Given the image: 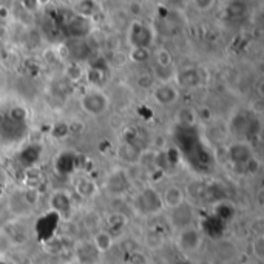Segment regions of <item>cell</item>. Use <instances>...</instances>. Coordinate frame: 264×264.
<instances>
[{
    "instance_id": "5b68a950",
    "label": "cell",
    "mask_w": 264,
    "mask_h": 264,
    "mask_svg": "<svg viewBox=\"0 0 264 264\" xmlns=\"http://www.w3.org/2000/svg\"><path fill=\"white\" fill-rule=\"evenodd\" d=\"M156 59H157V64H160L161 68H169V65L172 64V55L166 48H163L156 52Z\"/></svg>"
},
{
    "instance_id": "3957f363",
    "label": "cell",
    "mask_w": 264,
    "mask_h": 264,
    "mask_svg": "<svg viewBox=\"0 0 264 264\" xmlns=\"http://www.w3.org/2000/svg\"><path fill=\"white\" fill-rule=\"evenodd\" d=\"M154 97H156V100L160 102V103L167 105V103H172L176 99V91L170 85H163L160 88H156Z\"/></svg>"
},
{
    "instance_id": "7a4b0ae2",
    "label": "cell",
    "mask_w": 264,
    "mask_h": 264,
    "mask_svg": "<svg viewBox=\"0 0 264 264\" xmlns=\"http://www.w3.org/2000/svg\"><path fill=\"white\" fill-rule=\"evenodd\" d=\"M182 199H184V195L179 187H169L163 195V202L172 208L179 207L182 204Z\"/></svg>"
},
{
    "instance_id": "277c9868",
    "label": "cell",
    "mask_w": 264,
    "mask_h": 264,
    "mask_svg": "<svg viewBox=\"0 0 264 264\" xmlns=\"http://www.w3.org/2000/svg\"><path fill=\"white\" fill-rule=\"evenodd\" d=\"M112 236L107 233V232H100V233H97L96 235V238H94V244H96V247L100 250V252H105V250H109L110 247H112Z\"/></svg>"
},
{
    "instance_id": "4fadbf2b",
    "label": "cell",
    "mask_w": 264,
    "mask_h": 264,
    "mask_svg": "<svg viewBox=\"0 0 264 264\" xmlns=\"http://www.w3.org/2000/svg\"><path fill=\"white\" fill-rule=\"evenodd\" d=\"M151 82H153V77L150 76V74H141L139 77H138V84L141 85V87H144V88H148L150 85H151Z\"/></svg>"
},
{
    "instance_id": "6da1fadb",
    "label": "cell",
    "mask_w": 264,
    "mask_h": 264,
    "mask_svg": "<svg viewBox=\"0 0 264 264\" xmlns=\"http://www.w3.org/2000/svg\"><path fill=\"white\" fill-rule=\"evenodd\" d=\"M82 107L90 115H100L107 110L109 99L102 93H88L82 97Z\"/></svg>"
},
{
    "instance_id": "9c48e42d",
    "label": "cell",
    "mask_w": 264,
    "mask_h": 264,
    "mask_svg": "<svg viewBox=\"0 0 264 264\" xmlns=\"http://www.w3.org/2000/svg\"><path fill=\"white\" fill-rule=\"evenodd\" d=\"M70 202H68V198L62 193H58L52 198V207H56L58 210H62V208H68Z\"/></svg>"
},
{
    "instance_id": "52a82bcc",
    "label": "cell",
    "mask_w": 264,
    "mask_h": 264,
    "mask_svg": "<svg viewBox=\"0 0 264 264\" xmlns=\"http://www.w3.org/2000/svg\"><path fill=\"white\" fill-rule=\"evenodd\" d=\"M128 59H131L135 62H145L148 59V51L145 48H133Z\"/></svg>"
},
{
    "instance_id": "5bb4252c",
    "label": "cell",
    "mask_w": 264,
    "mask_h": 264,
    "mask_svg": "<svg viewBox=\"0 0 264 264\" xmlns=\"http://www.w3.org/2000/svg\"><path fill=\"white\" fill-rule=\"evenodd\" d=\"M25 196H27V201H28L30 204H34V202L37 201V198H39V193H37L36 189H30V190H27Z\"/></svg>"
},
{
    "instance_id": "8fae6325",
    "label": "cell",
    "mask_w": 264,
    "mask_h": 264,
    "mask_svg": "<svg viewBox=\"0 0 264 264\" xmlns=\"http://www.w3.org/2000/svg\"><path fill=\"white\" fill-rule=\"evenodd\" d=\"M178 118L181 119V122H184V124H193V119H195V115H193V112L190 110V109H182L179 113H178Z\"/></svg>"
},
{
    "instance_id": "ba28073f",
    "label": "cell",
    "mask_w": 264,
    "mask_h": 264,
    "mask_svg": "<svg viewBox=\"0 0 264 264\" xmlns=\"http://www.w3.org/2000/svg\"><path fill=\"white\" fill-rule=\"evenodd\" d=\"M81 77H82V68H81L77 64L70 65L68 70H67V79H68L70 82H77Z\"/></svg>"
},
{
    "instance_id": "8992f818",
    "label": "cell",
    "mask_w": 264,
    "mask_h": 264,
    "mask_svg": "<svg viewBox=\"0 0 264 264\" xmlns=\"http://www.w3.org/2000/svg\"><path fill=\"white\" fill-rule=\"evenodd\" d=\"M94 184L88 179H82L77 182V192L82 195V196H91L94 195Z\"/></svg>"
},
{
    "instance_id": "30bf717a",
    "label": "cell",
    "mask_w": 264,
    "mask_h": 264,
    "mask_svg": "<svg viewBox=\"0 0 264 264\" xmlns=\"http://www.w3.org/2000/svg\"><path fill=\"white\" fill-rule=\"evenodd\" d=\"M128 61V56L124 55V52L118 51V52H113V56H112V64L116 65V67H124Z\"/></svg>"
},
{
    "instance_id": "7c38bea8",
    "label": "cell",
    "mask_w": 264,
    "mask_h": 264,
    "mask_svg": "<svg viewBox=\"0 0 264 264\" xmlns=\"http://www.w3.org/2000/svg\"><path fill=\"white\" fill-rule=\"evenodd\" d=\"M88 77H90V82L99 84V82H102V81H103V71H102V70H99V68L90 70Z\"/></svg>"
}]
</instances>
